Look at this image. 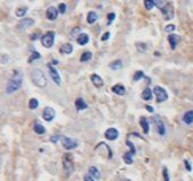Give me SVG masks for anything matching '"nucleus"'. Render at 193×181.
I'll return each mask as SVG.
<instances>
[{
  "mask_svg": "<svg viewBox=\"0 0 193 181\" xmlns=\"http://www.w3.org/2000/svg\"><path fill=\"white\" fill-rule=\"evenodd\" d=\"M23 83V75L22 73L14 70V74L11 76V78L8 80L7 83V87H6V93L7 94H11L15 93L17 90H19V87L22 86Z\"/></svg>",
  "mask_w": 193,
  "mask_h": 181,
  "instance_id": "f257e3e1",
  "label": "nucleus"
},
{
  "mask_svg": "<svg viewBox=\"0 0 193 181\" xmlns=\"http://www.w3.org/2000/svg\"><path fill=\"white\" fill-rule=\"evenodd\" d=\"M31 79H32L33 84L38 87L43 88L47 86V78H45V74L41 69H38V68L33 69L32 74H31Z\"/></svg>",
  "mask_w": 193,
  "mask_h": 181,
  "instance_id": "f03ea898",
  "label": "nucleus"
},
{
  "mask_svg": "<svg viewBox=\"0 0 193 181\" xmlns=\"http://www.w3.org/2000/svg\"><path fill=\"white\" fill-rule=\"evenodd\" d=\"M62 168L67 175H71L74 171V160L71 154H65L62 156Z\"/></svg>",
  "mask_w": 193,
  "mask_h": 181,
  "instance_id": "7ed1b4c3",
  "label": "nucleus"
},
{
  "mask_svg": "<svg viewBox=\"0 0 193 181\" xmlns=\"http://www.w3.org/2000/svg\"><path fill=\"white\" fill-rule=\"evenodd\" d=\"M55 36H56V33L52 32V31H49L41 38V43L45 48H51L53 45V42H55Z\"/></svg>",
  "mask_w": 193,
  "mask_h": 181,
  "instance_id": "20e7f679",
  "label": "nucleus"
},
{
  "mask_svg": "<svg viewBox=\"0 0 193 181\" xmlns=\"http://www.w3.org/2000/svg\"><path fill=\"white\" fill-rule=\"evenodd\" d=\"M153 93L156 94V99H157V102H158V103L165 102L167 99H168V94H167L166 90H164V88L160 87V86H154Z\"/></svg>",
  "mask_w": 193,
  "mask_h": 181,
  "instance_id": "39448f33",
  "label": "nucleus"
},
{
  "mask_svg": "<svg viewBox=\"0 0 193 181\" xmlns=\"http://www.w3.org/2000/svg\"><path fill=\"white\" fill-rule=\"evenodd\" d=\"M60 141L62 144V147L67 151H71V149H74V148L77 147V143L72 138L66 137V136H60Z\"/></svg>",
  "mask_w": 193,
  "mask_h": 181,
  "instance_id": "423d86ee",
  "label": "nucleus"
},
{
  "mask_svg": "<svg viewBox=\"0 0 193 181\" xmlns=\"http://www.w3.org/2000/svg\"><path fill=\"white\" fill-rule=\"evenodd\" d=\"M47 67H48V69H49V74H50L52 80H53L58 86H60V85H62V78H60L59 73L57 71V69L53 67L51 63H48V65H47Z\"/></svg>",
  "mask_w": 193,
  "mask_h": 181,
  "instance_id": "0eeeda50",
  "label": "nucleus"
},
{
  "mask_svg": "<svg viewBox=\"0 0 193 181\" xmlns=\"http://www.w3.org/2000/svg\"><path fill=\"white\" fill-rule=\"evenodd\" d=\"M160 10L164 14V18L166 21H169L171 18H174V8L171 6V2H166L165 7Z\"/></svg>",
  "mask_w": 193,
  "mask_h": 181,
  "instance_id": "6e6552de",
  "label": "nucleus"
},
{
  "mask_svg": "<svg viewBox=\"0 0 193 181\" xmlns=\"http://www.w3.org/2000/svg\"><path fill=\"white\" fill-rule=\"evenodd\" d=\"M153 121L156 124V130L160 136H164L166 134V129H165V124L161 121V119L159 118V116H154L153 117Z\"/></svg>",
  "mask_w": 193,
  "mask_h": 181,
  "instance_id": "1a4fd4ad",
  "label": "nucleus"
},
{
  "mask_svg": "<svg viewBox=\"0 0 193 181\" xmlns=\"http://www.w3.org/2000/svg\"><path fill=\"white\" fill-rule=\"evenodd\" d=\"M42 117L45 119V121H52L55 117H56V111L50 107H45L43 112H42Z\"/></svg>",
  "mask_w": 193,
  "mask_h": 181,
  "instance_id": "9d476101",
  "label": "nucleus"
},
{
  "mask_svg": "<svg viewBox=\"0 0 193 181\" xmlns=\"http://www.w3.org/2000/svg\"><path fill=\"white\" fill-rule=\"evenodd\" d=\"M58 13H59L58 8L51 6V7H49V8L47 9L45 16H47V18H48L49 21H55V19H57V17H58Z\"/></svg>",
  "mask_w": 193,
  "mask_h": 181,
  "instance_id": "9b49d317",
  "label": "nucleus"
},
{
  "mask_svg": "<svg viewBox=\"0 0 193 181\" xmlns=\"http://www.w3.org/2000/svg\"><path fill=\"white\" fill-rule=\"evenodd\" d=\"M118 136H119L118 130L115 129V128H109L105 132V137L107 138L108 141H115V139L118 138Z\"/></svg>",
  "mask_w": 193,
  "mask_h": 181,
  "instance_id": "f8f14e48",
  "label": "nucleus"
},
{
  "mask_svg": "<svg viewBox=\"0 0 193 181\" xmlns=\"http://www.w3.org/2000/svg\"><path fill=\"white\" fill-rule=\"evenodd\" d=\"M33 25H34V21L32 18H24L18 24V29L19 31H24L25 28L30 27V26H33Z\"/></svg>",
  "mask_w": 193,
  "mask_h": 181,
  "instance_id": "ddd939ff",
  "label": "nucleus"
},
{
  "mask_svg": "<svg viewBox=\"0 0 193 181\" xmlns=\"http://www.w3.org/2000/svg\"><path fill=\"white\" fill-rule=\"evenodd\" d=\"M178 41H180V36H178V35H176V34H170V35H168V42H169L170 48H171L173 50H175L176 49Z\"/></svg>",
  "mask_w": 193,
  "mask_h": 181,
  "instance_id": "4468645a",
  "label": "nucleus"
},
{
  "mask_svg": "<svg viewBox=\"0 0 193 181\" xmlns=\"http://www.w3.org/2000/svg\"><path fill=\"white\" fill-rule=\"evenodd\" d=\"M91 82H92V84L94 85L96 87H101L103 86V80L102 78L99 76V75H96V74H93V75H91Z\"/></svg>",
  "mask_w": 193,
  "mask_h": 181,
  "instance_id": "2eb2a0df",
  "label": "nucleus"
},
{
  "mask_svg": "<svg viewBox=\"0 0 193 181\" xmlns=\"http://www.w3.org/2000/svg\"><path fill=\"white\" fill-rule=\"evenodd\" d=\"M111 90H113L115 94H117V95H124L125 93H126V90H125L124 85H122V84L114 85L113 87H111Z\"/></svg>",
  "mask_w": 193,
  "mask_h": 181,
  "instance_id": "dca6fc26",
  "label": "nucleus"
},
{
  "mask_svg": "<svg viewBox=\"0 0 193 181\" xmlns=\"http://www.w3.org/2000/svg\"><path fill=\"white\" fill-rule=\"evenodd\" d=\"M140 126H141L143 132H144L145 135H148V134H149V130H150V127H149V122H148V120L145 117H141V118H140Z\"/></svg>",
  "mask_w": 193,
  "mask_h": 181,
  "instance_id": "f3484780",
  "label": "nucleus"
},
{
  "mask_svg": "<svg viewBox=\"0 0 193 181\" xmlns=\"http://www.w3.org/2000/svg\"><path fill=\"white\" fill-rule=\"evenodd\" d=\"M75 107H76V110L77 111H82V110H85L86 107H88V104L84 102L83 99H76V101H75Z\"/></svg>",
  "mask_w": 193,
  "mask_h": 181,
  "instance_id": "a211bd4d",
  "label": "nucleus"
},
{
  "mask_svg": "<svg viewBox=\"0 0 193 181\" xmlns=\"http://www.w3.org/2000/svg\"><path fill=\"white\" fill-rule=\"evenodd\" d=\"M89 174H90L93 179H96V180H98V179H100V178H101V175H100V171L96 169V166H90V168H89Z\"/></svg>",
  "mask_w": 193,
  "mask_h": 181,
  "instance_id": "6ab92c4d",
  "label": "nucleus"
},
{
  "mask_svg": "<svg viewBox=\"0 0 193 181\" xmlns=\"http://www.w3.org/2000/svg\"><path fill=\"white\" fill-rule=\"evenodd\" d=\"M72 51H73V45L71 43H65L60 46V52L62 54H69L72 53Z\"/></svg>",
  "mask_w": 193,
  "mask_h": 181,
  "instance_id": "aec40b11",
  "label": "nucleus"
},
{
  "mask_svg": "<svg viewBox=\"0 0 193 181\" xmlns=\"http://www.w3.org/2000/svg\"><path fill=\"white\" fill-rule=\"evenodd\" d=\"M86 21L89 24H94V23L98 21V14H96V11H90L89 14H88V17H86Z\"/></svg>",
  "mask_w": 193,
  "mask_h": 181,
  "instance_id": "412c9836",
  "label": "nucleus"
},
{
  "mask_svg": "<svg viewBox=\"0 0 193 181\" xmlns=\"http://www.w3.org/2000/svg\"><path fill=\"white\" fill-rule=\"evenodd\" d=\"M183 121L186 124H191L193 122V111H187L183 116Z\"/></svg>",
  "mask_w": 193,
  "mask_h": 181,
  "instance_id": "4be33fe9",
  "label": "nucleus"
},
{
  "mask_svg": "<svg viewBox=\"0 0 193 181\" xmlns=\"http://www.w3.org/2000/svg\"><path fill=\"white\" fill-rule=\"evenodd\" d=\"M77 43H79V45H84V44H86L88 42H89V35L88 34H85V33H83V34H79V36H77Z\"/></svg>",
  "mask_w": 193,
  "mask_h": 181,
  "instance_id": "5701e85b",
  "label": "nucleus"
},
{
  "mask_svg": "<svg viewBox=\"0 0 193 181\" xmlns=\"http://www.w3.org/2000/svg\"><path fill=\"white\" fill-rule=\"evenodd\" d=\"M142 99L145 100V101H151L152 100V90L150 88H145V90L142 92Z\"/></svg>",
  "mask_w": 193,
  "mask_h": 181,
  "instance_id": "b1692460",
  "label": "nucleus"
},
{
  "mask_svg": "<svg viewBox=\"0 0 193 181\" xmlns=\"http://www.w3.org/2000/svg\"><path fill=\"white\" fill-rule=\"evenodd\" d=\"M33 129H34V131L38 134V135H42V134H45V127L42 126L41 124H34V127H33Z\"/></svg>",
  "mask_w": 193,
  "mask_h": 181,
  "instance_id": "393cba45",
  "label": "nucleus"
},
{
  "mask_svg": "<svg viewBox=\"0 0 193 181\" xmlns=\"http://www.w3.org/2000/svg\"><path fill=\"white\" fill-rule=\"evenodd\" d=\"M133 155H134V154H132L131 152L125 153L124 155H123V160H124L125 163H126V164H132V163H133Z\"/></svg>",
  "mask_w": 193,
  "mask_h": 181,
  "instance_id": "a878e982",
  "label": "nucleus"
},
{
  "mask_svg": "<svg viewBox=\"0 0 193 181\" xmlns=\"http://www.w3.org/2000/svg\"><path fill=\"white\" fill-rule=\"evenodd\" d=\"M91 58H92V53H91L90 51H86V52H84V53L81 56V61L82 62L89 61Z\"/></svg>",
  "mask_w": 193,
  "mask_h": 181,
  "instance_id": "bb28decb",
  "label": "nucleus"
},
{
  "mask_svg": "<svg viewBox=\"0 0 193 181\" xmlns=\"http://www.w3.org/2000/svg\"><path fill=\"white\" fill-rule=\"evenodd\" d=\"M26 13H27V7H21V8H18L16 10V16L23 17Z\"/></svg>",
  "mask_w": 193,
  "mask_h": 181,
  "instance_id": "cd10ccee",
  "label": "nucleus"
},
{
  "mask_svg": "<svg viewBox=\"0 0 193 181\" xmlns=\"http://www.w3.org/2000/svg\"><path fill=\"white\" fill-rule=\"evenodd\" d=\"M28 105H30V109H31V110H35L36 107H39V101H38L36 99H31Z\"/></svg>",
  "mask_w": 193,
  "mask_h": 181,
  "instance_id": "c85d7f7f",
  "label": "nucleus"
},
{
  "mask_svg": "<svg viewBox=\"0 0 193 181\" xmlns=\"http://www.w3.org/2000/svg\"><path fill=\"white\" fill-rule=\"evenodd\" d=\"M120 67H122V61H120V60H116V61H114L110 63V68H111L113 70H118Z\"/></svg>",
  "mask_w": 193,
  "mask_h": 181,
  "instance_id": "c756f323",
  "label": "nucleus"
},
{
  "mask_svg": "<svg viewBox=\"0 0 193 181\" xmlns=\"http://www.w3.org/2000/svg\"><path fill=\"white\" fill-rule=\"evenodd\" d=\"M41 58V54H40L38 51H33L31 57L28 58V62H32L33 60H36V59H40Z\"/></svg>",
  "mask_w": 193,
  "mask_h": 181,
  "instance_id": "7c9ffc66",
  "label": "nucleus"
},
{
  "mask_svg": "<svg viewBox=\"0 0 193 181\" xmlns=\"http://www.w3.org/2000/svg\"><path fill=\"white\" fill-rule=\"evenodd\" d=\"M144 6H145L147 10H151L153 8V6H154V1H152V0H145L144 1Z\"/></svg>",
  "mask_w": 193,
  "mask_h": 181,
  "instance_id": "2f4dec72",
  "label": "nucleus"
},
{
  "mask_svg": "<svg viewBox=\"0 0 193 181\" xmlns=\"http://www.w3.org/2000/svg\"><path fill=\"white\" fill-rule=\"evenodd\" d=\"M142 77H144V75H143V71L139 70V71H137V73H135V75H134V77H133V80H134V82H137V80H140Z\"/></svg>",
  "mask_w": 193,
  "mask_h": 181,
  "instance_id": "473e14b6",
  "label": "nucleus"
},
{
  "mask_svg": "<svg viewBox=\"0 0 193 181\" xmlns=\"http://www.w3.org/2000/svg\"><path fill=\"white\" fill-rule=\"evenodd\" d=\"M175 28H176L175 25L169 24V25H167V26L165 27V32H167V33H171V32H174V31H175Z\"/></svg>",
  "mask_w": 193,
  "mask_h": 181,
  "instance_id": "72a5a7b5",
  "label": "nucleus"
},
{
  "mask_svg": "<svg viewBox=\"0 0 193 181\" xmlns=\"http://www.w3.org/2000/svg\"><path fill=\"white\" fill-rule=\"evenodd\" d=\"M126 145L130 147V152L132 153V154H135V147H134V145H133V143L130 141H126Z\"/></svg>",
  "mask_w": 193,
  "mask_h": 181,
  "instance_id": "f704fd0d",
  "label": "nucleus"
},
{
  "mask_svg": "<svg viewBox=\"0 0 193 181\" xmlns=\"http://www.w3.org/2000/svg\"><path fill=\"white\" fill-rule=\"evenodd\" d=\"M163 175H164V180L165 181H169V174H168V170L167 168H163Z\"/></svg>",
  "mask_w": 193,
  "mask_h": 181,
  "instance_id": "c9c22d12",
  "label": "nucleus"
},
{
  "mask_svg": "<svg viewBox=\"0 0 193 181\" xmlns=\"http://www.w3.org/2000/svg\"><path fill=\"white\" fill-rule=\"evenodd\" d=\"M115 17H116V15H115V13H111V14H109V15H108L107 25H110V24H111V23L114 22V19H115Z\"/></svg>",
  "mask_w": 193,
  "mask_h": 181,
  "instance_id": "e433bc0d",
  "label": "nucleus"
},
{
  "mask_svg": "<svg viewBox=\"0 0 193 181\" xmlns=\"http://www.w3.org/2000/svg\"><path fill=\"white\" fill-rule=\"evenodd\" d=\"M58 10H59L60 14H65V11H66V5H65L64 2L59 4V6H58Z\"/></svg>",
  "mask_w": 193,
  "mask_h": 181,
  "instance_id": "4c0bfd02",
  "label": "nucleus"
},
{
  "mask_svg": "<svg viewBox=\"0 0 193 181\" xmlns=\"http://www.w3.org/2000/svg\"><path fill=\"white\" fill-rule=\"evenodd\" d=\"M59 139H60V136L59 135H53V136H51L50 137V141L52 143V144H56Z\"/></svg>",
  "mask_w": 193,
  "mask_h": 181,
  "instance_id": "58836bf2",
  "label": "nucleus"
},
{
  "mask_svg": "<svg viewBox=\"0 0 193 181\" xmlns=\"http://www.w3.org/2000/svg\"><path fill=\"white\" fill-rule=\"evenodd\" d=\"M184 165H185V169L190 172V171H192V166H191V164H190V162L187 161V160H184Z\"/></svg>",
  "mask_w": 193,
  "mask_h": 181,
  "instance_id": "ea45409f",
  "label": "nucleus"
},
{
  "mask_svg": "<svg viewBox=\"0 0 193 181\" xmlns=\"http://www.w3.org/2000/svg\"><path fill=\"white\" fill-rule=\"evenodd\" d=\"M109 38H110V33H109V32H106V33L101 36V40H102V41H107Z\"/></svg>",
  "mask_w": 193,
  "mask_h": 181,
  "instance_id": "a19ab883",
  "label": "nucleus"
},
{
  "mask_svg": "<svg viewBox=\"0 0 193 181\" xmlns=\"http://www.w3.org/2000/svg\"><path fill=\"white\" fill-rule=\"evenodd\" d=\"M83 180L84 181H96L92 177H91L90 174H85L84 175V178H83Z\"/></svg>",
  "mask_w": 193,
  "mask_h": 181,
  "instance_id": "79ce46f5",
  "label": "nucleus"
},
{
  "mask_svg": "<svg viewBox=\"0 0 193 181\" xmlns=\"http://www.w3.org/2000/svg\"><path fill=\"white\" fill-rule=\"evenodd\" d=\"M39 35H40V33H34L33 34V36H32V38H31V39L33 40H36V39H39Z\"/></svg>",
  "mask_w": 193,
  "mask_h": 181,
  "instance_id": "37998d69",
  "label": "nucleus"
},
{
  "mask_svg": "<svg viewBox=\"0 0 193 181\" xmlns=\"http://www.w3.org/2000/svg\"><path fill=\"white\" fill-rule=\"evenodd\" d=\"M145 109H147V110H148V111H149V112H151V113L153 112L152 107H150V105H147V107H145Z\"/></svg>",
  "mask_w": 193,
  "mask_h": 181,
  "instance_id": "c03bdc74",
  "label": "nucleus"
},
{
  "mask_svg": "<svg viewBox=\"0 0 193 181\" xmlns=\"http://www.w3.org/2000/svg\"><path fill=\"white\" fill-rule=\"evenodd\" d=\"M8 59V57L7 56H4V63H6V60Z\"/></svg>",
  "mask_w": 193,
  "mask_h": 181,
  "instance_id": "a18cd8bd",
  "label": "nucleus"
}]
</instances>
